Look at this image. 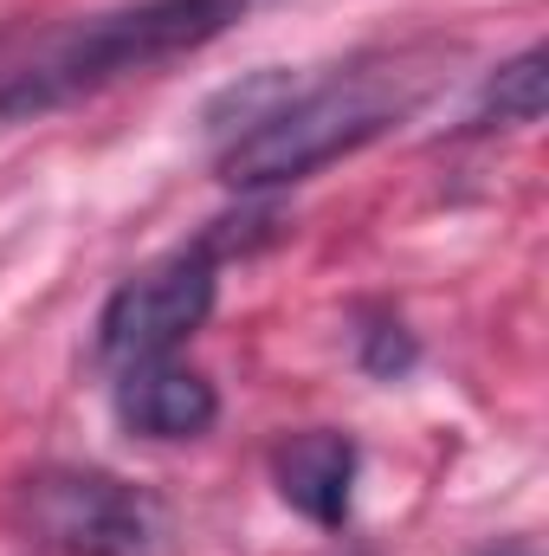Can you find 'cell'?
<instances>
[{
	"label": "cell",
	"mask_w": 549,
	"mask_h": 556,
	"mask_svg": "<svg viewBox=\"0 0 549 556\" xmlns=\"http://www.w3.org/2000/svg\"><path fill=\"white\" fill-rule=\"evenodd\" d=\"M214 298H220L214 240L142 266L137 278H124L111 291V304L98 317V356L111 369H137V363H155V356H175L214 317Z\"/></svg>",
	"instance_id": "4"
},
{
	"label": "cell",
	"mask_w": 549,
	"mask_h": 556,
	"mask_svg": "<svg viewBox=\"0 0 549 556\" xmlns=\"http://www.w3.org/2000/svg\"><path fill=\"white\" fill-rule=\"evenodd\" d=\"M505 556H531V551H524V544H511V551H505Z\"/></svg>",
	"instance_id": "8"
},
{
	"label": "cell",
	"mask_w": 549,
	"mask_h": 556,
	"mask_svg": "<svg viewBox=\"0 0 549 556\" xmlns=\"http://www.w3.org/2000/svg\"><path fill=\"white\" fill-rule=\"evenodd\" d=\"M117 420L142 440H201L220 420V389L181 356L117 369Z\"/></svg>",
	"instance_id": "6"
},
{
	"label": "cell",
	"mask_w": 549,
	"mask_h": 556,
	"mask_svg": "<svg viewBox=\"0 0 549 556\" xmlns=\"http://www.w3.org/2000/svg\"><path fill=\"white\" fill-rule=\"evenodd\" d=\"M544 104H549V72H544V52L524 46L511 65H498L485 78V98H478V117L485 130H531L544 124Z\"/></svg>",
	"instance_id": "7"
},
{
	"label": "cell",
	"mask_w": 549,
	"mask_h": 556,
	"mask_svg": "<svg viewBox=\"0 0 549 556\" xmlns=\"http://www.w3.org/2000/svg\"><path fill=\"white\" fill-rule=\"evenodd\" d=\"M413 111V91L388 72H336L323 85H278L266 78L259 91H240V124L220 149V181L240 194L291 188L336 155H356L375 137H388Z\"/></svg>",
	"instance_id": "2"
},
{
	"label": "cell",
	"mask_w": 549,
	"mask_h": 556,
	"mask_svg": "<svg viewBox=\"0 0 549 556\" xmlns=\"http://www.w3.org/2000/svg\"><path fill=\"white\" fill-rule=\"evenodd\" d=\"M356 472H362V453L349 433L336 427H310V433H291L272 446V485L278 498L310 518L317 531H343L349 525V505H356Z\"/></svg>",
	"instance_id": "5"
},
{
	"label": "cell",
	"mask_w": 549,
	"mask_h": 556,
	"mask_svg": "<svg viewBox=\"0 0 549 556\" xmlns=\"http://www.w3.org/2000/svg\"><path fill=\"white\" fill-rule=\"evenodd\" d=\"M246 7L253 0H130V7L72 20L33 59L0 72V130L39 124L78 98H98L124 78L162 72V65L214 46L220 33H233L246 20Z\"/></svg>",
	"instance_id": "1"
},
{
	"label": "cell",
	"mask_w": 549,
	"mask_h": 556,
	"mask_svg": "<svg viewBox=\"0 0 549 556\" xmlns=\"http://www.w3.org/2000/svg\"><path fill=\"white\" fill-rule=\"evenodd\" d=\"M13 531L33 556H162V505L98 466H39L13 492Z\"/></svg>",
	"instance_id": "3"
}]
</instances>
